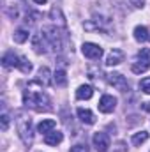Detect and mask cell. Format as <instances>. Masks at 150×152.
<instances>
[{
    "label": "cell",
    "instance_id": "1",
    "mask_svg": "<svg viewBox=\"0 0 150 152\" xmlns=\"http://www.w3.org/2000/svg\"><path fill=\"white\" fill-rule=\"evenodd\" d=\"M23 101L27 106L34 108L36 112H50L51 110V101L50 97L42 92V88L36 90L34 88V83L28 85V88L23 92Z\"/></svg>",
    "mask_w": 150,
    "mask_h": 152
},
{
    "label": "cell",
    "instance_id": "2",
    "mask_svg": "<svg viewBox=\"0 0 150 152\" xmlns=\"http://www.w3.org/2000/svg\"><path fill=\"white\" fill-rule=\"evenodd\" d=\"M16 124H18V134L21 138V142L30 147L32 142H34V129H32V120L23 113H18V118H16Z\"/></svg>",
    "mask_w": 150,
    "mask_h": 152
},
{
    "label": "cell",
    "instance_id": "3",
    "mask_svg": "<svg viewBox=\"0 0 150 152\" xmlns=\"http://www.w3.org/2000/svg\"><path fill=\"white\" fill-rule=\"evenodd\" d=\"M133 73L136 75H141V73H147L150 69V50L149 48H141L140 53H138V58L136 62L133 64Z\"/></svg>",
    "mask_w": 150,
    "mask_h": 152
},
{
    "label": "cell",
    "instance_id": "4",
    "mask_svg": "<svg viewBox=\"0 0 150 152\" xmlns=\"http://www.w3.org/2000/svg\"><path fill=\"white\" fill-rule=\"evenodd\" d=\"M42 36H44V39L51 44V48L53 50H62V39H60V36H58V30L55 28V27H44L42 28Z\"/></svg>",
    "mask_w": 150,
    "mask_h": 152
},
{
    "label": "cell",
    "instance_id": "5",
    "mask_svg": "<svg viewBox=\"0 0 150 152\" xmlns=\"http://www.w3.org/2000/svg\"><path fill=\"white\" fill-rule=\"evenodd\" d=\"M81 51H83V55H85L87 58H92V60L103 57V48H101L99 44H94V42H83Z\"/></svg>",
    "mask_w": 150,
    "mask_h": 152
},
{
    "label": "cell",
    "instance_id": "6",
    "mask_svg": "<svg viewBox=\"0 0 150 152\" xmlns=\"http://www.w3.org/2000/svg\"><path fill=\"white\" fill-rule=\"evenodd\" d=\"M106 80H108V83H110V85L117 87L120 92H127V90H129L127 80L120 75V73H110V75H106Z\"/></svg>",
    "mask_w": 150,
    "mask_h": 152
},
{
    "label": "cell",
    "instance_id": "7",
    "mask_svg": "<svg viewBox=\"0 0 150 152\" xmlns=\"http://www.w3.org/2000/svg\"><path fill=\"white\" fill-rule=\"evenodd\" d=\"M92 142H94V147L97 152H106L110 149V138L106 133H95Z\"/></svg>",
    "mask_w": 150,
    "mask_h": 152
},
{
    "label": "cell",
    "instance_id": "8",
    "mask_svg": "<svg viewBox=\"0 0 150 152\" xmlns=\"http://www.w3.org/2000/svg\"><path fill=\"white\" fill-rule=\"evenodd\" d=\"M117 108V99L113 97V96H103L101 97V101H99V112H103V113H111L113 110Z\"/></svg>",
    "mask_w": 150,
    "mask_h": 152
},
{
    "label": "cell",
    "instance_id": "9",
    "mask_svg": "<svg viewBox=\"0 0 150 152\" xmlns=\"http://www.w3.org/2000/svg\"><path fill=\"white\" fill-rule=\"evenodd\" d=\"M2 64H4L5 67H18V69H20L21 57H18V55H14L12 51H9V53H5V55L2 57Z\"/></svg>",
    "mask_w": 150,
    "mask_h": 152
},
{
    "label": "cell",
    "instance_id": "10",
    "mask_svg": "<svg viewBox=\"0 0 150 152\" xmlns=\"http://www.w3.org/2000/svg\"><path fill=\"white\" fill-rule=\"evenodd\" d=\"M64 140V134L60 133V131H51V133H48V134H44V142H46V145H58L60 142Z\"/></svg>",
    "mask_w": 150,
    "mask_h": 152
},
{
    "label": "cell",
    "instance_id": "11",
    "mask_svg": "<svg viewBox=\"0 0 150 152\" xmlns=\"http://www.w3.org/2000/svg\"><path fill=\"white\" fill-rule=\"evenodd\" d=\"M78 118H79L83 124H88V126H92V124L95 122L94 113H92L90 110H87V108H78Z\"/></svg>",
    "mask_w": 150,
    "mask_h": 152
},
{
    "label": "cell",
    "instance_id": "12",
    "mask_svg": "<svg viewBox=\"0 0 150 152\" xmlns=\"http://www.w3.org/2000/svg\"><path fill=\"white\" fill-rule=\"evenodd\" d=\"M55 126H57V122L55 120H51V118H44V120H41L37 126V131L39 133H42V134H48V133H51L53 129H55Z\"/></svg>",
    "mask_w": 150,
    "mask_h": 152
},
{
    "label": "cell",
    "instance_id": "13",
    "mask_svg": "<svg viewBox=\"0 0 150 152\" xmlns=\"http://www.w3.org/2000/svg\"><path fill=\"white\" fill-rule=\"evenodd\" d=\"M92 96H94V88H92L90 85H81V87L76 90V97H78V99H81V101L90 99Z\"/></svg>",
    "mask_w": 150,
    "mask_h": 152
},
{
    "label": "cell",
    "instance_id": "14",
    "mask_svg": "<svg viewBox=\"0 0 150 152\" xmlns=\"http://www.w3.org/2000/svg\"><path fill=\"white\" fill-rule=\"evenodd\" d=\"M120 62H124V53L120 50H113L111 53L108 55V58H106L108 66H118Z\"/></svg>",
    "mask_w": 150,
    "mask_h": 152
},
{
    "label": "cell",
    "instance_id": "15",
    "mask_svg": "<svg viewBox=\"0 0 150 152\" xmlns=\"http://www.w3.org/2000/svg\"><path fill=\"white\" fill-rule=\"evenodd\" d=\"M37 83L42 87H50L51 80H50V69L48 67H41L37 73Z\"/></svg>",
    "mask_w": 150,
    "mask_h": 152
},
{
    "label": "cell",
    "instance_id": "16",
    "mask_svg": "<svg viewBox=\"0 0 150 152\" xmlns=\"http://www.w3.org/2000/svg\"><path fill=\"white\" fill-rule=\"evenodd\" d=\"M149 30H147V27H143V25H138L136 28H134V39L138 41V42H145L147 39H149Z\"/></svg>",
    "mask_w": 150,
    "mask_h": 152
},
{
    "label": "cell",
    "instance_id": "17",
    "mask_svg": "<svg viewBox=\"0 0 150 152\" xmlns=\"http://www.w3.org/2000/svg\"><path fill=\"white\" fill-rule=\"evenodd\" d=\"M53 80H55V83H57L58 87H66V83H67L66 71H64V69H57L55 75H53Z\"/></svg>",
    "mask_w": 150,
    "mask_h": 152
},
{
    "label": "cell",
    "instance_id": "18",
    "mask_svg": "<svg viewBox=\"0 0 150 152\" xmlns=\"http://www.w3.org/2000/svg\"><path fill=\"white\" fill-rule=\"evenodd\" d=\"M147 140H149V133H147V131H141V133H136V134L133 136V140H131V142H133V145H134V147H140V145H141V143H145Z\"/></svg>",
    "mask_w": 150,
    "mask_h": 152
},
{
    "label": "cell",
    "instance_id": "19",
    "mask_svg": "<svg viewBox=\"0 0 150 152\" xmlns=\"http://www.w3.org/2000/svg\"><path fill=\"white\" fill-rule=\"evenodd\" d=\"M12 37H14V41H16L18 44H23V42L28 39V32H27V30H23V28H20V30H16V32H14V36H12Z\"/></svg>",
    "mask_w": 150,
    "mask_h": 152
},
{
    "label": "cell",
    "instance_id": "20",
    "mask_svg": "<svg viewBox=\"0 0 150 152\" xmlns=\"http://www.w3.org/2000/svg\"><path fill=\"white\" fill-rule=\"evenodd\" d=\"M140 88H141L145 94H150V76L143 78V80L140 81Z\"/></svg>",
    "mask_w": 150,
    "mask_h": 152
},
{
    "label": "cell",
    "instance_id": "21",
    "mask_svg": "<svg viewBox=\"0 0 150 152\" xmlns=\"http://www.w3.org/2000/svg\"><path fill=\"white\" fill-rule=\"evenodd\" d=\"M71 152H88V149H87V145H74V147H71Z\"/></svg>",
    "mask_w": 150,
    "mask_h": 152
},
{
    "label": "cell",
    "instance_id": "22",
    "mask_svg": "<svg viewBox=\"0 0 150 152\" xmlns=\"http://www.w3.org/2000/svg\"><path fill=\"white\" fill-rule=\"evenodd\" d=\"M0 120H2V129L5 131V129L9 127V117H7V115L4 113V115H2V118H0Z\"/></svg>",
    "mask_w": 150,
    "mask_h": 152
},
{
    "label": "cell",
    "instance_id": "23",
    "mask_svg": "<svg viewBox=\"0 0 150 152\" xmlns=\"http://www.w3.org/2000/svg\"><path fill=\"white\" fill-rule=\"evenodd\" d=\"M131 4H133L134 7H143V4H145V0H131Z\"/></svg>",
    "mask_w": 150,
    "mask_h": 152
},
{
    "label": "cell",
    "instance_id": "24",
    "mask_svg": "<svg viewBox=\"0 0 150 152\" xmlns=\"http://www.w3.org/2000/svg\"><path fill=\"white\" fill-rule=\"evenodd\" d=\"M143 110H145V112H150V101L143 103Z\"/></svg>",
    "mask_w": 150,
    "mask_h": 152
},
{
    "label": "cell",
    "instance_id": "25",
    "mask_svg": "<svg viewBox=\"0 0 150 152\" xmlns=\"http://www.w3.org/2000/svg\"><path fill=\"white\" fill-rule=\"evenodd\" d=\"M34 2H36V4H39V5H42V4H46L48 0H34Z\"/></svg>",
    "mask_w": 150,
    "mask_h": 152
},
{
    "label": "cell",
    "instance_id": "26",
    "mask_svg": "<svg viewBox=\"0 0 150 152\" xmlns=\"http://www.w3.org/2000/svg\"><path fill=\"white\" fill-rule=\"evenodd\" d=\"M149 39H150V37H149Z\"/></svg>",
    "mask_w": 150,
    "mask_h": 152
}]
</instances>
